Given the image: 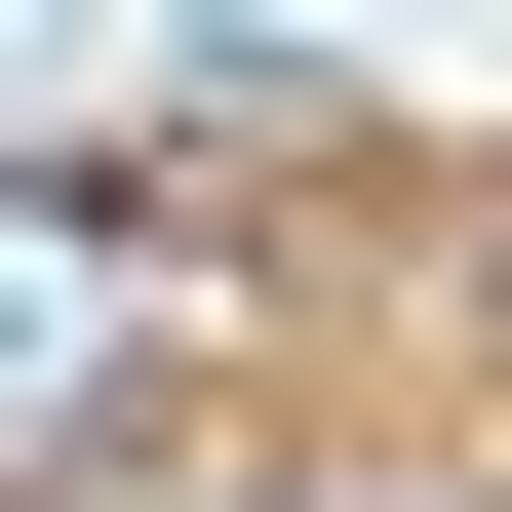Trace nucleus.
<instances>
[{"instance_id":"1","label":"nucleus","mask_w":512,"mask_h":512,"mask_svg":"<svg viewBox=\"0 0 512 512\" xmlns=\"http://www.w3.org/2000/svg\"><path fill=\"white\" fill-rule=\"evenodd\" d=\"M197 434H276V237L158 158H0V512H119Z\"/></svg>"}]
</instances>
